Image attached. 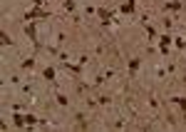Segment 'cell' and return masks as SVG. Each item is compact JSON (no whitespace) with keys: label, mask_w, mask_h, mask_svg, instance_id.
I'll return each mask as SVG.
<instances>
[{"label":"cell","mask_w":186,"mask_h":132,"mask_svg":"<svg viewBox=\"0 0 186 132\" xmlns=\"http://www.w3.org/2000/svg\"><path fill=\"white\" fill-rule=\"evenodd\" d=\"M169 45H171V38H169V35H164V38H161V43H159L161 52H166V47H169Z\"/></svg>","instance_id":"1"},{"label":"cell","mask_w":186,"mask_h":132,"mask_svg":"<svg viewBox=\"0 0 186 132\" xmlns=\"http://www.w3.org/2000/svg\"><path fill=\"white\" fill-rule=\"evenodd\" d=\"M174 102H179V105H181V107L186 110V97H174Z\"/></svg>","instance_id":"2"},{"label":"cell","mask_w":186,"mask_h":132,"mask_svg":"<svg viewBox=\"0 0 186 132\" xmlns=\"http://www.w3.org/2000/svg\"><path fill=\"white\" fill-rule=\"evenodd\" d=\"M122 10H124V13H132V10H134V3H127V5H124Z\"/></svg>","instance_id":"3"}]
</instances>
